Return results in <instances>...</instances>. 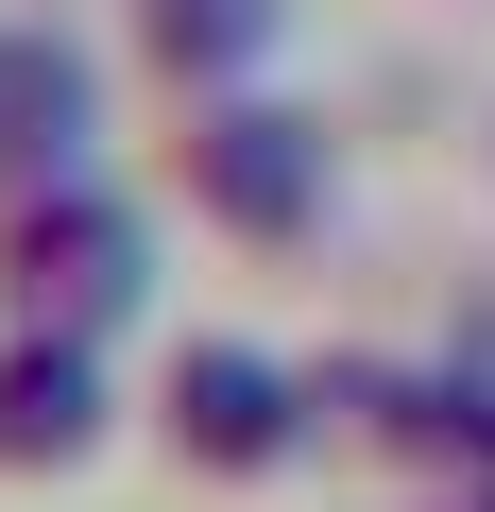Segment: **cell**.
<instances>
[{"instance_id":"obj_6","label":"cell","mask_w":495,"mask_h":512,"mask_svg":"<svg viewBox=\"0 0 495 512\" xmlns=\"http://www.w3.org/2000/svg\"><path fill=\"white\" fill-rule=\"evenodd\" d=\"M291 35H308V0H120V69L154 120L222 86H291Z\"/></svg>"},{"instance_id":"obj_1","label":"cell","mask_w":495,"mask_h":512,"mask_svg":"<svg viewBox=\"0 0 495 512\" xmlns=\"http://www.w3.org/2000/svg\"><path fill=\"white\" fill-rule=\"evenodd\" d=\"M154 188L188 239H222L239 274H291V256L342 239V120L291 103V86H222V103H171L154 120Z\"/></svg>"},{"instance_id":"obj_2","label":"cell","mask_w":495,"mask_h":512,"mask_svg":"<svg viewBox=\"0 0 495 512\" xmlns=\"http://www.w3.org/2000/svg\"><path fill=\"white\" fill-rule=\"evenodd\" d=\"M171 291V188L86 154L52 188H0V325H86V342H137Z\"/></svg>"},{"instance_id":"obj_5","label":"cell","mask_w":495,"mask_h":512,"mask_svg":"<svg viewBox=\"0 0 495 512\" xmlns=\"http://www.w3.org/2000/svg\"><path fill=\"white\" fill-rule=\"evenodd\" d=\"M120 427H137V376H120V342H86V325H0V495H52V478H86Z\"/></svg>"},{"instance_id":"obj_8","label":"cell","mask_w":495,"mask_h":512,"mask_svg":"<svg viewBox=\"0 0 495 512\" xmlns=\"http://www.w3.org/2000/svg\"><path fill=\"white\" fill-rule=\"evenodd\" d=\"M376 512H495V495H478V478H393Z\"/></svg>"},{"instance_id":"obj_3","label":"cell","mask_w":495,"mask_h":512,"mask_svg":"<svg viewBox=\"0 0 495 512\" xmlns=\"http://www.w3.org/2000/svg\"><path fill=\"white\" fill-rule=\"evenodd\" d=\"M137 444L188 478V495H274L325 461V410H308V359L257 342V325H171L154 376H137Z\"/></svg>"},{"instance_id":"obj_7","label":"cell","mask_w":495,"mask_h":512,"mask_svg":"<svg viewBox=\"0 0 495 512\" xmlns=\"http://www.w3.org/2000/svg\"><path fill=\"white\" fill-rule=\"evenodd\" d=\"M444 478L495 495V359H461V444H444Z\"/></svg>"},{"instance_id":"obj_9","label":"cell","mask_w":495,"mask_h":512,"mask_svg":"<svg viewBox=\"0 0 495 512\" xmlns=\"http://www.w3.org/2000/svg\"><path fill=\"white\" fill-rule=\"evenodd\" d=\"M461 154H478V188H495V103H478V120H461Z\"/></svg>"},{"instance_id":"obj_4","label":"cell","mask_w":495,"mask_h":512,"mask_svg":"<svg viewBox=\"0 0 495 512\" xmlns=\"http://www.w3.org/2000/svg\"><path fill=\"white\" fill-rule=\"evenodd\" d=\"M120 35H86L69 0H18L0 18V188H52L86 154H120Z\"/></svg>"}]
</instances>
